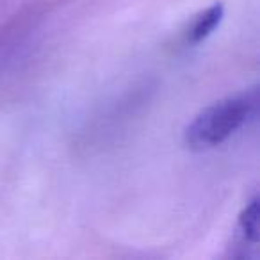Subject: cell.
Masks as SVG:
<instances>
[{
  "label": "cell",
  "mask_w": 260,
  "mask_h": 260,
  "mask_svg": "<svg viewBox=\"0 0 260 260\" xmlns=\"http://www.w3.org/2000/svg\"><path fill=\"white\" fill-rule=\"evenodd\" d=\"M223 15H224L223 4H214L212 8L207 9L203 15H200L198 18H196V22L192 23L191 30H189V34H187L189 43L196 45L205 40V38H209L210 34L214 32V29L221 23Z\"/></svg>",
  "instance_id": "2"
},
{
  "label": "cell",
  "mask_w": 260,
  "mask_h": 260,
  "mask_svg": "<svg viewBox=\"0 0 260 260\" xmlns=\"http://www.w3.org/2000/svg\"><path fill=\"white\" fill-rule=\"evenodd\" d=\"M258 111V91L253 89L237 96L224 98L207 107L185 130L189 150L203 152L224 143L234 132L253 119Z\"/></svg>",
  "instance_id": "1"
},
{
  "label": "cell",
  "mask_w": 260,
  "mask_h": 260,
  "mask_svg": "<svg viewBox=\"0 0 260 260\" xmlns=\"http://www.w3.org/2000/svg\"><path fill=\"white\" fill-rule=\"evenodd\" d=\"M239 224H241V230L244 234V237L251 244H256L260 239V202L256 196L242 210L241 217H239Z\"/></svg>",
  "instance_id": "3"
}]
</instances>
